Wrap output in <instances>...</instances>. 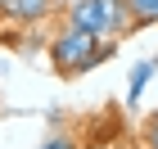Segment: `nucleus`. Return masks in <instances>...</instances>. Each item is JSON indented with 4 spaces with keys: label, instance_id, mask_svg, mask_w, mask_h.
Segmentation results:
<instances>
[{
    "label": "nucleus",
    "instance_id": "obj_6",
    "mask_svg": "<svg viewBox=\"0 0 158 149\" xmlns=\"http://www.w3.org/2000/svg\"><path fill=\"white\" fill-rule=\"evenodd\" d=\"M41 149H81V145H77V140H68V136H54V140H45Z\"/></svg>",
    "mask_w": 158,
    "mask_h": 149
},
{
    "label": "nucleus",
    "instance_id": "obj_7",
    "mask_svg": "<svg viewBox=\"0 0 158 149\" xmlns=\"http://www.w3.org/2000/svg\"><path fill=\"white\" fill-rule=\"evenodd\" d=\"M145 140H149V149H158V118H149V126H145Z\"/></svg>",
    "mask_w": 158,
    "mask_h": 149
},
{
    "label": "nucleus",
    "instance_id": "obj_4",
    "mask_svg": "<svg viewBox=\"0 0 158 149\" xmlns=\"http://www.w3.org/2000/svg\"><path fill=\"white\" fill-rule=\"evenodd\" d=\"M122 5H127V18H131V27L158 23V0H122Z\"/></svg>",
    "mask_w": 158,
    "mask_h": 149
},
{
    "label": "nucleus",
    "instance_id": "obj_3",
    "mask_svg": "<svg viewBox=\"0 0 158 149\" xmlns=\"http://www.w3.org/2000/svg\"><path fill=\"white\" fill-rule=\"evenodd\" d=\"M45 9H50V0H5V14L18 23H36V18H45Z\"/></svg>",
    "mask_w": 158,
    "mask_h": 149
},
{
    "label": "nucleus",
    "instance_id": "obj_5",
    "mask_svg": "<svg viewBox=\"0 0 158 149\" xmlns=\"http://www.w3.org/2000/svg\"><path fill=\"white\" fill-rule=\"evenodd\" d=\"M149 77H154V63H149V59H140V63L131 68V104H140V90L149 86Z\"/></svg>",
    "mask_w": 158,
    "mask_h": 149
},
{
    "label": "nucleus",
    "instance_id": "obj_8",
    "mask_svg": "<svg viewBox=\"0 0 158 149\" xmlns=\"http://www.w3.org/2000/svg\"><path fill=\"white\" fill-rule=\"evenodd\" d=\"M154 68H158V63H154Z\"/></svg>",
    "mask_w": 158,
    "mask_h": 149
},
{
    "label": "nucleus",
    "instance_id": "obj_2",
    "mask_svg": "<svg viewBox=\"0 0 158 149\" xmlns=\"http://www.w3.org/2000/svg\"><path fill=\"white\" fill-rule=\"evenodd\" d=\"M68 27H77L86 36L113 45V41L131 27V18H127V5H122V0H77L73 9H68Z\"/></svg>",
    "mask_w": 158,
    "mask_h": 149
},
{
    "label": "nucleus",
    "instance_id": "obj_1",
    "mask_svg": "<svg viewBox=\"0 0 158 149\" xmlns=\"http://www.w3.org/2000/svg\"><path fill=\"white\" fill-rule=\"evenodd\" d=\"M50 59H54V68H59L63 77H77V72L99 68L104 59H113V45L86 36V32H77V27H63L59 36L50 41Z\"/></svg>",
    "mask_w": 158,
    "mask_h": 149
}]
</instances>
